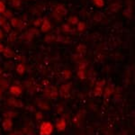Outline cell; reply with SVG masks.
<instances>
[{
	"mask_svg": "<svg viewBox=\"0 0 135 135\" xmlns=\"http://www.w3.org/2000/svg\"><path fill=\"white\" fill-rule=\"evenodd\" d=\"M53 131V126L51 122H45L40 125V134L41 135H50Z\"/></svg>",
	"mask_w": 135,
	"mask_h": 135,
	"instance_id": "cell-1",
	"label": "cell"
},
{
	"mask_svg": "<svg viewBox=\"0 0 135 135\" xmlns=\"http://www.w3.org/2000/svg\"><path fill=\"white\" fill-rule=\"evenodd\" d=\"M55 13L58 14L60 15V17H61V16H64L65 14H67V10H66V8H65L63 6H58L57 8H56Z\"/></svg>",
	"mask_w": 135,
	"mask_h": 135,
	"instance_id": "cell-2",
	"label": "cell"
},
{
	"mask_svg": "<svg viewBox=\"0 0 135 135\" xmlns=\"http://www.w3.org/2000/svg\"><path fill=\"white\" fill-rule=\"evenodd\" d=\"M12 126H13V123H12V121L11 119H6L3 122V128L6 130V131H10L12 129Z\"/></svg>",
	"mask_w": 135,
	"mask_h": 135,
	"instance_id": "cell-3",
	"label": "cell"
},
{
	"mask_svg": "<svg viewBox=\"0 0 135 135\" xmlns=\"http://www.w3.org/2000/svg\"><path fill=\"white\" fill-rule=\"evenodd\" d=\"M66 125H67V123H66V121H65L64 119H61L60 121L57 122V128L58 130H60V131H64L65 128H66Z\"/></svg>",
	"mask_w": 135,
	"mask_h": 135,
	"instance_id": "cell-4",
	"label": "cell"
},
{
	"mask_svg": "<svg viewBox=\"0 0 135 135\" xmlns=\"http://www.w3.org/2000/svg\"><path fill=\"white\" fill-rule=\"evenodd\" d=\"M10 92H11V94H14V95H20L21 93H22V89H21L19 87L13 86V87H11V88H10Z\"/></svg>",
	"mask_w": 135,
	"mask_h": 135,
	"instance_id": "cell-5",
	"label": "cell"
},
{
	"mask_svg": "<svg viewBox=\"0 0 135 135\" xmlns=\"http://www.w3.org/2000/svg\"><path fill=\"white\" fill-rule=\"evenodd\" d=\"M50 29H51V24L49 23V21L45 20L43 22L42 25H41V31H42V32H48Z\"/></svg>",
	"mask_w": 135,
	"mask_h": 135,
	"instance_id": "cell-6",
	"label": "cell"
},
{
	"mask_svg": "<svg viewBox=\"0 0 135 135\" xmlns=\"http://www.w3.org/2000/svg\"><path fill=\"white\" fill-rule=\"evenodd\" d=\"M69 86L70 84H68V85H64L62 86L61 88V94L62 95H66V94H68V89H69Z\"/></svg>",
	"mask_w": 135,
	"mask_h": 135,
	"instance_id": "cell-7",
	"label": "cell"
},
{
	"mask_svg": "<svg viewBox=\"0 0 135 135\" xmlns=\"http://www.w3.org/2000/svg\"><path fill=\"white\" fill-rule=\"evenodd\" d=\"M11 24L13 25L14 27H18L22 24V22H21L19 19H17V18H13L12 20H11Z\"/></svg>",
	"mask_w": 135,
	"mask_h": 135,
	"instance_id": "cell-8",
	"label": "cell"
},
{
	"mask_svg": "<svg viewBox=\"0 0 135 135\" xmlns=\"http://www.w3.org/2000/svg\"><path fill=\"white\" fill-rule=\"evenodd\" d=\"M16 70L17 72L19 73V74H23L25 70V68H24V66L23 64H19L18 65V67L16 68Z\"/></svg>",
	"mask_w": 135,
	"mask_h": 135,
	"instance_id": "cell-9",
	"label": "cell"
},
{
	"mask_svg": "<svg viewBox=\"0 0 135 135\" xmlns=\"http://www.w3.org/2000/svg\"><path fill=\"white\" fill-rule=\"evenodd\" d=\"M4 54L7 56V57H11L12 55H13V52H12V51L11 50H9L8 48H6L5 50H4Z\"/></svg>",
	"mask_w": 135,
	"mask_h": 135,
	"instance_id": "cell-10",
	"label": "cell"
},
{
	"mask_svg": "<svg viewBox=\"0 0 135 135\" xmlns=\"http://www.w3.org/2000/svg\"><path fill=\"white\" fill-rule=\"evenodd\" d=\"M94 3L95 6H97L99 7L104 6V1L103 0H94Z\"/></svg>",
	"mask_w": 135,
	"mask_h": 135,
	"instance_id": "cell-11",
	"label": "cell"
},
{
	"mask_svg": "<svg viewBox=\"0 0 135 135\" xmlns=\"http://www.w3.org/2000/svg\"><path fill=\"white\" fill-rule=\"evenodd\" d=\"M85 26H86L85 23H83V22H80V23L78 24V30L79 31V32L83 31L85 29Z\"/></svg>",
	"mask_w": 135,
	"mask_h": 135,
	"instance_id": "cell-12",
	"label": "cell"
},
{
	"mask_svg": "<svg viewBox=\"0 0 135 135\" xmlns=\"http://www.w3.org/2000/svg\"><path fill=\"white\" fill-rule=\"evenodd\" d=\"M69 22H70V24H76L77 23H78V18L77 17H74V16H71L70 18H69Z\"/></svg>",
	"mask_w": 135,
	"mask_h": 135,
	"instance_id": "cell-13",
	"label": "cell"
},
{
	"mask_svg": "<svg viewBox=\"0 0 135 135\" xmlns=\"http://www.w3.org/2000/svg\"><path fill=\"white\" fill-rule=\"evenodd\" d=\"M94 93H95L96 94H98V95H100V94H102L101 87H99V86H98L97 88H95V89H94Z\"/></svg>",
	"mask_w": 135,
	"mask_h": 135,
	"instance_id": "cell-14",
	"label": "cell"
},
{
	"mask_svg": "<svg viewBox=\"0 0 135 135\" xmlns=\"http://www.w3.org/2000/svg\"><path fill=\"white\" fill-rule=\"evenodd\" d=\"M3 26H4V29H5V31H6V32H7V33H8V32L10 31V25H9V23H6V24L3 25Z\"/></svg>",
	"mask_w": 135,
	"mask_h": 135,
	"instance_id": "cell-15",
	"label": "cell"
},
{
	"mask_svg": "<svg viewBox=\"0 0 135 135\" xmlns=\"http://www.w3.org/2000/svg\"><path fill=\"white\" fill-rule=\"evenodd\" d=\"M5 10H6V6H5V4L2 3V2H0V13L5 12Z\"/></svg>",
	"mask_w": 135,
	"mask_h": 135,
	"instance_id": "cell-16",
	"label": "cell"
},
{
	"mask_svg": "<svg viewBox=\"0 0 135 135\" xmlns=\"http://www.w3.org/2000/svg\"><path fill=\"white\" fill-rule=\"evenodd\" d=\"M13 4L14 6H19L20 5V0H13Z\"/></svg>",
	"mask_w": 135,
	"mask_h": 135,
	"instance_id": "cell-17",
	"label": "cell"
},
{
	"mask_svg": "<svg viewBox=\"0 0 135 135\" xmlns=\"http://www.w3.org/2000/svg\"><path fill=\"white\" fill-rule=\"evenodd\" d=\"M6 24V23H5V18H2V17H0V24H1V25H4V24Z\"/></svg>",
	"mask_w": 135,
	"mask_h": 135,
	"instance_id": "cell-18",
	"label": "cell"
},
{
	"mask_svg": "<svg viewBox=\"0 0 135 135\" xmlns=\"http://www.w3.org/2000/svg\"><path fill=\"white\" fill-rule=\"evenodd\" d=\"M11 15H12L11 12H7V13L5 14V16L6 17H11Z\"/></svg>",
	"mask_w": 135,
	"mask_h": 135,
	"instance_id": "cell-19",
	"label": "cell"
},
{
	"mask_svg": "<svg viewBox=\"0 0 135 135\" xmlns=\"http://www.w3.org/2000/svg\"><path fill=\"white\" fill-rule=\"evenodd\" d=\"M4 50H5V48L2 46V44H0V52H3Z\"/></svg>",
	"mask_w": 135,
	"mask_h": 135,
	"instance_id": "cell-20",
	"label": "cell"
},
{
	"mask_svg": "<svg viewBox=\"0 0 135 135\" xmlns=\"http://www.w3.org/2000/svg\"><path fill=\"white\" fill-rule=\"evenodd\" d=\"M3 38V33H2V30H0V39Z\"/></svg>",
	"mask_w": 135,
	"mask_h": 135,
	"instance_id": "cell-21",
	"label": "cell"
},
{
	"mask_svg": "<svg viewBox=\"0 0 135 135\" xmlns=\"http://www.w3.org/2000/svg\"><path fill=\"white\" fill-rule=\"evenodd\" d=\"M40 20H37V21H36V22H35V25H37V24L39 25V24H40Z\"/></svg>",
	"mask_w": 135,
	"mask_h": 135,
	"instance_id": "cell-22",
	"label": "cell"
}]
</instances>
